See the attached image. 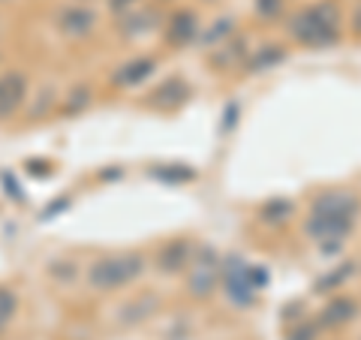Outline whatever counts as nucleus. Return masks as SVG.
Here are the masks:
<instances>
[{
    "label": "nucleus",
    "mask_w": 361,
    "mask_h": 340,
    "mask_svg": "<svg viewBox=\"0 0 361 340\" xmlns=\"http://www.w3.org/2000/svg\"><path fill=\"white\" fill-rule=\"evenodd\" d=\"M361 214V199L349 190H329L313 199L310 214L304 220V232L319 244H341L355 229Z\"/></svg>",
    "instance_id": "1"
},
{
    "label": "nucleus",
    "mask_w": 361,
    "mask_h": 340,
    "mask_svg": "<svg viewBox=\"0 0 361 340\" xmlns=\"http://www.w3.org/2000/svg\"><path fill=\"white\" fill-rule=\"evenodd\" d=\"M289 33L307 49H329L341 40V6L334 0L307 6L289 21Z\"/></svg>",
    "instance_id": "2"
},
{
    "label": "nucleus",
    "mask_w": 361,
    "mask_h": 340,
    "mask_svg": "<svg viewBox=\"0 0 361 340\" xmlns=\"http://www.w3.org/2000/svg\"><path fill=\"white\" fill-rule=\"evenodd\" d=\"M268 283V271L256 268L250 262H244L241 256H229L223 262V286L229 301H235L238 308H247V304L256 301V292Z\"/></svg>",
    "instance_id": "3"
},
{
    "label": "nucleus",
    "mask_w": 361,
    "mask_h": 340,
    "mask_svg": "<svg viewBox=\"0 0 361 340\" xmlns=\"http://www.w3.org/2000/svg\"><path fill=\"white\" fill-rule=\"evenodd\" d=\"M142 271H145L142 256H106L90 265L87 283L99 292H109V289H121V286H127V283H133Z\"/></svg>",
    "instance_id": "4"
},
{
    "label": "nucleus",
    "mask_w": 361,
    "mask_h": 340,
    "mask_svg": "<svg viewBox=\"0 0 361 340\" xmlns=\"http://www.w3.org/2000/svg\"><path fill=\"white\" fill-rule=\"evenodd\" d=\"M208 259H202V262L193 268V277H190V296L196 298H208L214 289H217V277H220V268H217V256L208 247L205 250Z\"/></svg>",
    "instance_id": "5"
},
{
    "label": "nucleus",
    "mask_w": 361,
    "mask_h": 340,
    "mask_svg": "<svg viewBox=\"0 0 361 340\" xmlns=\"http://www.w3.org/2000/svg\"><path fill=\"white\" fill-rule=\"evenodd\" d=\"M27 97V78L21 73H6L0 75V118L13 115V111L25 103Z\"/></svg>",
    "instance_id": "6"
},
{
    "label": "nucleus",
    "mask_w": 361,
    "mask_h": 340,
    "mask_svg": "<svg viewBox=\"0 0 361 340\" xmlns=\"http://www.w3.org/2000/svg\"><path fill=\"white\" fill-rule=\"evenodd\" d=\"M157 73V61L154 58H135L130 63H123L121 70L111 75V82L118 87H133V85H142L145 78H151Z\"/></svg>",
    "instance_id": "7"
},
{
    "label": "nucleus",
    "mask_w": 361,
    "mask_h": 340,
    "mask_svg": "<svg viewBox=\"0 0 361 340\" xmlns=\"http://www.w3.org/2000/svg\"><path fill=\"white\" fill-rule=\"evenodd\" d=\"M199 37V18L196 13H190V9H180V13L172 16V25H169V42L172 45H190Z\"/></svg>",
    "instance_id": "8"
},
{
    "label": "nucleus",
    "mask_w": 361,
    "mask_h": 340,
    "mask_svg": "<svg viewBox=\"0 0 361 340\" xmlns=\"http://www.w3.org/2000/svg\"><path fill=\"white\" fill-rule=\"evenodd\" d=\"M94 21H97V16L90 13V9L70 6V9L61 13V30L66 33V37H85V33L94 30Z\"/></svg>",
    "instance_id": "9"
},
{
    "label": "nucleus",
    "mask_w": 361,
    "mask_h": 340,
    "mask_svg": "<svg viewBox=\"0 0 361 340\" xmlns=\"http://www.w3.org/2000/svg\"><path fill=\"white\" fill-rule=\"evenodd\" d=\"M157 265H160V271H166V274H175V271L187 268L190 265V241H184V238H178V241H169L163 250H160Z\"/></svg>",
    "instance_id": "10"
},
{
    "label": "nucleus",
    "mask_w": 361,
    "mask_h": 340,
    "mask_svg": "<svg viewBox=\"0 0 361 340\" xmlns=\"http://www.w3.org/2000/svg\"><path fill=\"white\" fill-rule=\"evenodd\" d=\"M353 316H355V301L346 298V296H337V298H331L322 308L319 325H325V328H341V325H346L349 320H353Z\"/></svg>",
    "instance_id": "11"
},
{
    "label": "nucleus",
    "mask_w": 361,
    "mask_h": 340,
    "mask_svg": "<svg viewBox=\"0 0 361 340\" xmlns=\"http://www.w3.org/2000/svg\"><path fill=\"white\" fill-rule=\"evenodd\" d=\"M151 97H154V103L160 109H178L187 99V85L180 82V78H166V82L157 87Z\"/></svg>",
    "instance_id": "12"
},
{
    "label": "nucleus",
    "mask_w": 361,
    "mask_h": 340,
    "mask_svg": "<svg viewBox=\"0 0 361 340\" xmlns=\"http://www.w3.org/2000/svg\"><path fill=\"white\" fill-rule=\"evenodd\" d=\"M283 58H286V51L280 49V45H262V49L250 58V66H247V70L250 73H265V70H271V66H277Z\"/></svg>",
    "instance_id": "13"
},
{
    "label": "nucleus",
    "mask_w": 361,
    "mask_h": 340,
    "mask_svg": "<svg viewBox=\"0 0 361 340\" xmlns=\"http://www.w3.org/2000/svg\"><path fill=\"white\" fill-rule=\"evenodd\" d=\"M292 202L289 199H271L262 205V211H259V217H262L265 223H286L292 217Z\"/></svg>",
    "instance_id": "14"
},
{
    "label": "nucleus",
    "mask_w": 361,
    "mask_h": 340,
    "mask_svg": "<svg viewBox=\"0 0 361 340\" xmlns=\"http://www.w3.org/2000/svg\"><path fill=\"white\" fill-rule=\"evenodd\" d=\"M151 175L160 178V181H169V184H180V181H193L196 169H190V166H160V169H154Z\"/></svg>",
    "instance_id": "15"
},
{
    "label": "nucleus",
    "mask_w": 361,
    "mask_h": 340,
    "mask_svg": "<svg viewBox=\"0 0 361 340\" xmlns=\"http://www.w3.org/2000/svg\"><path fill=\"white\" fill-rule=\"evenodd\" d=\"M355 274V265L353 262H346V265H341V268H337V271H331V274L329 277H322V280H316V292H329V289H337V286H341V283L346 280V277H353Z\"/></svg>",
    "instance_id": "16"
},
{
    "label": "nucleus",
    "mask_w": 361,
    "mask_h": 340,
    "mask_svg": "<svg viewBox=\"0 0 361 340\" xmlns=\"http://www.w3.org/2000/svg\"><path fill=\"white\" fill-rule=\"evenodd\" d=\"M244 54H247V49H244V42L238 40V42H226L223 49H220L217 54H214L211 61H214V66H226V63H235V61H241Z\"/></svg>",
    "instance_id": "17"
},
{
    "label": "nucleus",
    "mask_w": 361,
    "mask_h": 340,
    "mask_svg": "<svg viewBox=\"0 0 361 340\" xmlns=\"http://www.w3.org/2000/svg\"><path fill=\"white\" fill-rule=\"evenodd\" d=\"M232 28H235V21H232V18H220V21H214V28H211L208 33H202V42L211 45V42H217V40H223V37H229Z\"/></svg>",
    "instance_id": "18"
},
{
    "label": "nucleus",
    "mask_w": 361,
    "mask_h": 340,
    "mask_svg": "<svg viewBox=\"0 0 361 340\" xmlns=\"http://www.w3.org/2000/svg\"><path fill=\"white\" fill-rule=\"evenodd\" d=\"M16 313V296H9L6 289H0V328H4Z\"/></svg>",
    "instance_id": "19"
},
{
    "label": "nucleus",
    "mask_w": 361,
    "mask_h": 340,
    "mask_svg": "<svg viewBox=\"0 0 361 340\" xmlns=\"http://www.w3.org/2000/svg\"><path fill=\"white\" fill-rule=\"evenodd\" d=\"M256 9H259V13H262V16H277L280 13V0H256Z\"/></svg>",
    "instance_id": "20"
},
{
    "label": "nucleus",
    "mask_w": 361,
    "mask_h": 340,
    "mask_svg": "<svg viewBox=\"0 0 361 340\" xmlns=\"http://www.w3.org/2000/svg\"><path fill=\"white\" fill-rule=\"evenodd\" d=\"M289 340H316V325H301V328H295Z\"/></svg>",
    "instance_id": "21"
},
{
    "label": "nucleus",
    "mask_w": 361,
    "mask_h": 340,
    "mask_svg": "<svg viewBox=\"0 0 361 340\" xmlns=\"http://www.w3.org/2000/svg\"><path fill=\"white\" fill-rule=\"evenodd\" d=\"M235 118H238V103H232L229 109H226V123H223V127L232 130V127H235Z\"/></svg>",
    "instance_id": "22"
},
{
    "label": "nucleus",
    "mask_w": 361,
    "mask_h": 340,
    "mask_svg": "<svg viewBox=\"0 0 361 340\" xmlns=\"http://www.w3.org/2000/svg\"><path fill=\"white\" fill-rule=\"evenodd\" d=\"M135 4V0H111V9H115V13H123V9H130Z\"/></svg>",
    "instance_id": "23"
},
{
    "label": "nucleus",
    "mask_w": 361,
    "mask_h": 340,
    "mask_svg": "<svg viewBox=\"0 0 361 340\" xmlns=\"http://www.w3.org/2000/svg\"><path fill=\"white\" fill-rule=\"evenodd\" d=\"M0 4H4V0H0Z\"/></svg>",
    "instance_id": "24"
}]
</instances>
